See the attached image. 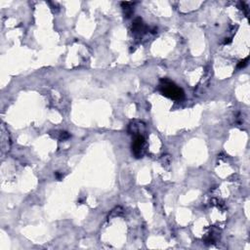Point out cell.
Listing matches in <instances>:
<instances>
[{
  "instance_id": "7a4b0ae2",
  "label": "cell",
  "mask_w": 250,
  "mask_h": 250,
  "mask_svg": "<svg viewBox=\"0 0 250 250\" xmlns=\"http://www.w3.org/2000/svg\"><path fill=\"white\" fill-rule=\"evenodd\" d=\"M147 150V143L143 135H136L134 141L132 143V153L135 157L140 158L143 157Z\"/></svg>"
},
{
  "instance_id": "8992f818",
  "label": "cell",
  "mask_w": 250,
  "mask_h": 250,
  "mask_svg": "<svg viewBox=\"0 0 250 250\" xmlns=\"http://www.w3.org/2000/svg\"><path fill=\"white\" fill-rule=\"evenodd\" d=\"M69 138V134L68 132H60V140H65V139H68Z\"/></svg>"
},
{
  "instance_id": "277c9868",
  "label": "cell",
  "mask_w": 250,
  "mask_h": 250,
  "mask_svg": "<svg viewBox=\"0 0 250 250\" xmlns=\"http://www.w3.org/2000/svg\"><path fill=\"white\" fill-rule=\"evenodd\" d=\"M145 124L142 122H138V121H134L129 124V132L130 134H133L134 136L136 135H142L141 134V127H144Z\"/></svg>"
},
{
  "instance_id": "5b68a950",
  "label": "cell",
  "mask_w": 250,
  "mask_h": 250,
  "mask_svg": "<svg viewBox=\"0 0 250 250\" xmlns=\"http://www.w3.org/2000/svg\"><path fill=\"white\" fill-rule=\"evenodd\" d=\"M247 62H248V58H246L245 60L240 61V62H238V65H237V68H244L245 65H247Z\"/></svg>"
},
{
  "instance_id": "52a82bcc",
  "label": "cell",
  "mask_w": 250,
  "mask_h": 250,
  "mask_svg": "<svg viewBox=\"0 0 250 250\" xmlns=\"http://www.w3.org/2000/svg\"><path fill=\"white\" fill-rule=\"evenodd\" d=\"M231 41V38H225V41H224V44H229Z\"/></svg>"
},
{
  "instance_id": "ba28073f",
  "label": "cell",
  "mask_w": 250,
  "mask_h": 250,
  "mask_svg": "<svg viewBox=\"0 0 250 250\" xmlns=\"http://www.w3.org/2000/svg\"><path fill=\"white\" fill-rule=\"evenodd\" d=\"M55 175H56V177H57L58 180H60V179L62 178V176H61L60 173H59V172H56V173H55Z\"/></svg>"
},
{
  "instance_id": "6da1fadb",
  "label": "cell",
  "mask_w": 250,
  "mask_h": 250,
  "mask_svg": "<svg viewBox=\"0 0 250 250\" xmlns=\"http://www.w3.org/2000/svg\"><path fill=\"white\" fill-rule=\"evenodd\" d=\"M159 91L165 97L175 101H181L185 97V93L181 88L167 78H162L160 80Z\"/></svg>"
},
{
  "instance_id": "3957f363",
  "label": "cell",
  "mask_w": 250,
  "mask_h": 250,
  "mask_svg": "<svg viewBox=\"0 0 250 250\" xmlns=\"http://www.w3.org/2000/svg\"><path fill=\"white\" fill-rule=\"evenodd\" d=\"M132 31H133L134 34H138V35H143L147 31V27L144 24V22L142 21V19L137 18L134 21L133 25H132Z\"/></svg>"
}]
</instances>
